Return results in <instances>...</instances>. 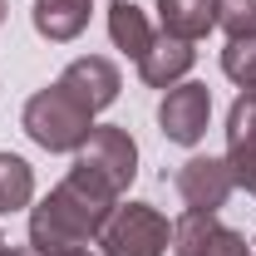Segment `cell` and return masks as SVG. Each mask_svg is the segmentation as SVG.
I'll return each instance as SVG.
<instances>
[{"label":"cell","mask_w":256,"mask_h":256,"mask_svg":"<svg viewBox=\"0 0 256 256\" xmlns=\"http://www.w3.org/2000/svg\"><path fill=\"white\" fill-rule=\"evenodd\" d=\"M124 202V192L104 182L89 168H69L64 182L40 207H30V252L50 256L64 246H98V232L108 222V212Z\"/></svg>","instance_id":"obj_1"},{"label":"cell","mask_w":256,"mask_h":256,"mask_svg":"<svg viewBox=\"0 0 256 256\" xmlns=\"http://www.w3.org/2000/svg\"><path fill=\"white\" fill-rule=\"evenodd\" d=\"M20 124H25V133H30L44 153H79L89 143V133H94V114L79 98H69L60 84H50V89H40V94L25 98Z\"/></svg>","instance_id":"obj_2"},{"label":"cell","mask_w":256,"mask_h":256,"mask_svg":"<svg viewBox=\"0 0 256 256\" xmlns=\"http://www.w3.org/2000/svg\"><path fill=\"white\" fill-rule=\"evenodd\" d=\"M172 246V226L153 202H118L98 232L104 256H162Z\"/></svg>","instance_id":"obj_3"},{"label":"cell","mask_w":256,"mask_h":256,"mask_svg":"<svg viewBox=\"0 0 256 256\" xmlns=\"http://www.w3.org/2000/svg\"><path fill=\"white\" fill-rule=\"evenodd\" d=\"M74 162L89 168V172H98L104 182H114L118 192H128V182L138 178V143L118 124H94L89 143L74 153Z\"/></svg>","instance_id":"obj_4"},{"label":"cell","mask_w":256,"mask_h":256,"mask_svg":"<svg viewBox=\"0 0 256 256\" xmlns=\"http://www.w3.org/2000/svg\"><path fill=\"white\" fill-rule=\"evenodd\" d=\"M207 118H212V89L207 84H172L158 104V124H162V138L168 143H178V148H192V143H202V133H207Z\"/></svg>","instance_id":"obj_5"},{"label":"cell","mask_w":256,"mask_h":256,"mask_svg":"<svg viewBox=\"0 0 256 256\" xmlns=\"http://www.w3.org/2000/svg\"><path fill=\"white\" fill-rule=\"evenodd\" d=\"M172 256H256L217 212H182L172 222Z\"/></svg>","instance_id":"obj_6"},{"label":"cell","mask_w":256,"mask_h":256,"mask_svg":"<svg viewBox=\"0 0 256 256\" xmlns=\"http://www.w3.org/2000/svg\"><path fill=\"white\" fill-rule=\"evenodd\" d=\"M172 188H178V197L188 202V212H217V207H226V197L236 192V178H232L226 158L197 153V158H188L182 168H178Z\"/></svg>","instance_id":"obj_7"},{"label":"cell","mask_w":256,"mask_h":256,"mask_svg":"<svg viewBox=\"0 0 256 256\" xmlns=\"http://www.w3.org/2000/svg\"><path fill=\"white\" fill-rule=\"evenodd\" d=\"M69 98H79L89 114H98V108H108L114 98H118V89H124V79H118V64L104 60V54H79V60L64 64V74L54 79Z\"/></svg>","instance_id":"obj_8"},{"label":"cell","mask_w":256,"mask_h":256,"mask_svg":"<svg viewBox=\"0 0 256 256\" xmlns=\"http://www.w3.org/2000/svg\"><path fill=\"white\" fill-rule=\"evenodd\" d=\"M226 168L236 188L256 192V94H242L226 114Z\"/></svg>","instance_id":"obj_9"},{"label":"cell","mask_w":256,"mask_h":256,"mask_svg":"<svg viewBox=\"0 0 256 256\" xmlns=\"http://www.w3.org/2000/svg\"><path fill=\"white\" fill-rule=\"evenodd\" d=\"M192 64H197V50H192L188 40L158 34V40L148 44V54L138 60V79L153 84V89H172V84H182L192 74Z\"/></svg>","instance_id":"obj_10"},{"label":"cell","mask_w":256,"mask_h":256,"mask_svg":"<svg viewBox=\"0 0 256 256\" xmlns=\"http://www.w3.org/2000/svg\"><path fill=\"white\" fill-rule=\"evenodd\" d=\"M89 15H94V0H34L30 5V25L40 40L50 44H69L89 30Z\"/></svg>","instance_id":"obj_11"},{"label":"cell","mask_w":256,"mask_h":256,"mask_svg":"<svg viewBox=\"0 0 256 256\" xmlns=\"http://www.w3.org/2000/svg\"><path fill=\"white\" fill-rule=\"evenodd\" d=\"M108 40H114L124 54L143 60V54H148V44H153L158 34H153L148 15H143L133 0H114V5H108Z\"/></svg>","instance_id":"obj_12"},{"label":"cell","mask_w":256,"mask_h":256,"mask_svg":"<svg viewBox=\"0 0 256 256\" xmlns=\"http://www.w3.org/2000/svg\"><path fill=\"white\" fill-rule=\"evenodd\" d=\"M158 20H162V34H178L197 44L202 34L212 30V0H158Z\"/></svg>","instance_id":"obj_13"},{"label":"cell","mask_w":256,"mask_h":256,"mask_svg":"<svg viewBox=\"0 0 256 256\" xmlns=\"http://www.w3.org/2000/svg\"><path fill=\"white\" fill-rule=\"evenodd\" d=\"M34 202V168L20 153H0V217Z\"/></svg>","instance_id":"obj_14"},{"label":"cell","mask_w":256,"mask_h":256,"mask_svg":"<svg viewBox=\"0 0 256 256\" xmlns=\"http://www.w3.org/2000/svg\"><path fill=\"white\" fill-rule=\"evenodd\" d=\"M212 20L226 40H256V0H212Z\"/></svg>","instance_id":"obj_15"},{"label":"cell","mask_w":256,"mask_h":256,"mask_svg":"<svg viewBox=\"0 0 256 256\" xmlns=\"http://www.w3.org/2000/svg\"><path fill=\"white\" fill-rule=\"evenodd\" d=\"M222 74L232 79V84H242L246 94H256V40H226Z\"/></svg>","instance_id":"obj_16"},{"label":"cell","mask_w":256,"mask_h":256,"mask_svg":"<svg viewBox=\"0 0 256 256\" xmlns=\"http://www.w3.org/2000/svg\"><path fill=\"white\" fill-rule=\"evenodd\" d=\"M50 256H104L98 246H64V252H50Z\"/></svg>","instance_id":"obj_17"},{"label":"cell","mask_w":256,"mask_h":256,"mask_svg":"<svg viewBox=\"0 0 256 256\" xmlns=\"http://www.w3.org/2000/svg\"><path fill=\"white\" fill-rule=\"evenodd\" d=\"M0 256H34V252H15V246L5 242V246H0Z\"/></svg>","instance_id":"obj_18"},{"label":"cell","mask_w":256,"mask_h":256,"mask_svg":"<svg viewBox=\"0 0 256 256\" xmlns=\"http://www.w3.org/2000/svg\"><path fill=\"white\" fill-rule=\"evenodd\" d=\"M0 20H5V0H0Z\"/></svg>","instance_id":"obj_19"},{"label":"cell","mask_w":256,"mask_h":256,"mask_svg":"<svg viewBox=\"0 0 256 256\" xmlns=\"http://www.w3.org/2000/svg\"><path fill=\"white\" fill-rule=\"evenodd\" d=\"M0 246H5V236H0Z\"/></svg>","instance_id":"obj_20"},{"label":"cell","mask_w":256,"mask_h":256,"mask_svg":"<svg viewBox=\"0 0 256 256\" xmlns=\"http://www.w3.org/2000/svg\"><path fill=\"white\" fill-rule=\"evenodd\" d=\"M252 252H256V242H252Z\"/></svg>","instance_id":"obj_21"}]
</instances>
